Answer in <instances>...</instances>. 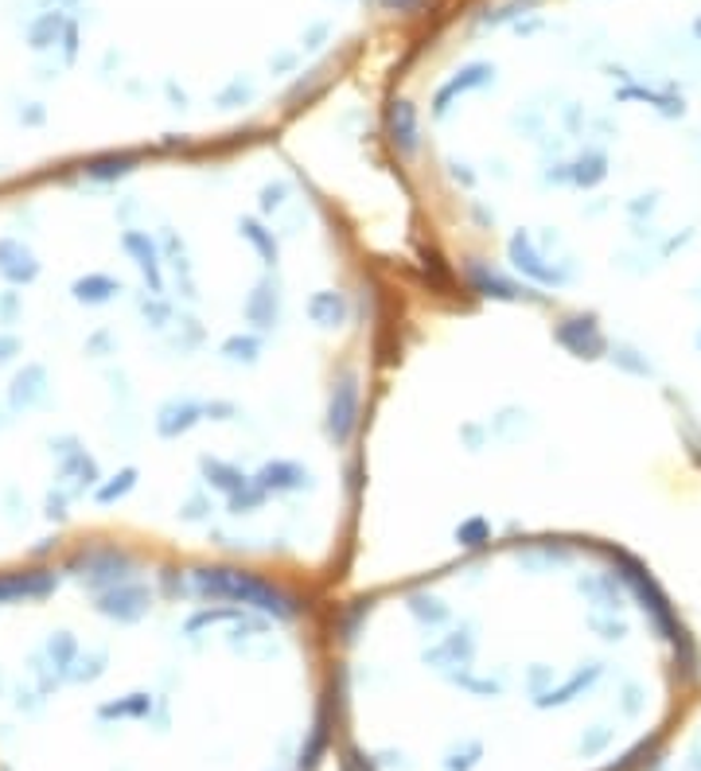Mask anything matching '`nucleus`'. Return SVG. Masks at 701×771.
<instances>
[{
    "instance_id": "1",
    "label": "nucleus",
    "mask_w": 701,
    "mask_h": 771,
    "mask_svg": "<svg viewBox=\"0 0 701 771\" xmlns=\"http://www.w3.org/2000/svg\"><path fill=\"white\" fill-rule=\"evenodd\" d=\"M693 658L651 573L585 530H506L331 596L347 771H635Z\"/></svg>"
}]
</instances>
